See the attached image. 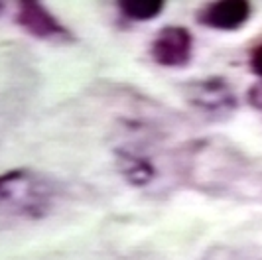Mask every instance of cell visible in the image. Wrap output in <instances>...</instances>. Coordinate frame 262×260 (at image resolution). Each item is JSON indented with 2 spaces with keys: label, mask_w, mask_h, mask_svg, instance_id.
I'll return each instance as SVG.
<instances>
[{
  "label": "cell",
  "mask_w": 262,
  "mask_h": 260,
  "mask_svg": "<svg viewBox=\"0 0 262 260\" xmlns=\"http://www.w3.org/2000/svg\"><path fill=\"white\" fill-rule=\"evenodd\" d=\"M249 63H250V71H252L254 75L262 77V41L258 44V46L252 48L250 57H249Z\"/></svg>",
  "instance_id": "8"
},
{
  "label": "cell",
  "mask_w": 262,
  "mask_h": 260,
  "mask_svg": "<svg viewBox=\"0 0 262 260\" xmlns=\"http://www.w3.org/2000/svg\"><path fill=\"white\" fill-rule=\"evenodd\" d=\"M118 8H120L122 16H126L128 20L148 22L164 10V2H160V0H124V2H118Z\"/></svg>",
  "instance_id": "6"
},
{
  "label": "cell",
  "mask_w": 262,
  "mask_h": 260,
  "mask_svg": "<svg viewBox=\"0 0 262 260\" xmlns=\"http://www.w3.org/2000/svg\"><path fill=\"white\" fill-rule=\"evenodd\" d=\"M250 18V4L243 0H227V2H211L203 6L197 20L199 24L213 30H238Z\"/></svg>",
  "instance_id": "5"
},
{
  "label": "cell",
  "mask_w": 262,
  "mask_h": 260,
  "mask_svg": "<svg viewBox=\"0 0 262 260\" xmlns=\"http://www.w3.org/2000/svg\"><path fill=\"white\" fill-rule=\"evenodd\" d=\"M185 97L195 109L207 113V115H215V117L229 115L236 106V97L231 85L219 77L201 79V81L189 83L185 89Z\"/></svg>",
  "instance_id": "2"
},
{
  "label": "cell",
  "mask_w": 262,
  "mask_h": 260,
  "mask_svg": "<svg viewBox=\"0 0 262 260\" xmlns=\"http://www.w3.org/2000/svg\"><path fill=\"white\" fill-rule=\"evenodd\" d=\"M120 162H122V174L134 185H146L154 178V168L146 158H140L136 154H124Z\"/></svg>",
  "instance_id": "7"
},
{
  "label": "cell",
  "mask_w": 262,
  "mask_h": 260,
  "mask_svg": "<svg viewBox=\"0 0 262 260\" xmlns=\"http://www.w3.org/2000/svg\"><path fill=\"white\" fill-rule=\"evenodd\" d=\"M53 201V187L41 176L28 169L0 174V209L30 219L43 217Z\"/></svg>",
  "instance_id": "1"
},
{
  "label": "cell",
  "mask_w": 262,
  "mask_h": 260,
  "mask_svg": "<svg viewBox=\"0 0 262 260\" xmlns=\"http://www.w3.org/2000/svg\"><path fill=\"white\" fill-rule=\"evenodd\" d=\"M16 22L30 36L38 39H63L69 38V32L57 22L43 4L39 2H20L16 10Z\"/></svg>",
  "instance_id": "4"
},
{
  "label": "cell",
  "mask_w": 262,
  "mask_h": 260,
  "mask_svg": "<svg viewBox=\"0 0 262 260\" xmlns=\"http://www.w3.org/2000/svg\"><path fill=\"white\" fill-rule=\"evenodd\" d=\"M191 52L193 38L182 26L162 28L150 46L152 59L162 67H184L191 59Z\"/></svg>",
  "instance_id": "3"
},
{
  "label": "cell",
  "mask_w": 262,
  "mask_h": 260,
  "mask_svg": "<svg viewBox=\"0 0 262 260\" xmlns=\"http://www.w3.org/2000/svg\"><path fill=\"white\" fill-rule=\"evenodd\" d=\"M249 103L252 104L254 109L262 111V81L254 83L249 89Z\"/></svg>",
  "instance_id": "9"
}]
</instances>
